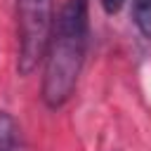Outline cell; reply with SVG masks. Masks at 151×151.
<instances>
[{
  "label": "cell",
  "instance_id": "obj_1",
  "mask_svg": "<svg viewBox=\"0 0 151 151\" xmlns=\"http://www.w3.org/2000/svg\"><path fill=\"white\" fill-rule=\"evenodd\" d=\"M87 52V0H68L57 21L45 52L42 101L50 109L64 106L78 83Z\"/></svg>",
  "mask_w": 151,
  "mask_h": 151
},
{
  "label": "cell",
  "instance_id": "obj_2",
  "mask_svg": "<svg viewBox=\"0 0 151 151\" xmlns=\"http://www.w3.org/2000/svg\"><path fill=\"white\" fill-rule=\"evenodd\" d=\"M52 0H17V31L19 57L17 71L28 76L45 59L52 35Z\"/></svg>",
  "mask_w": 151,
  "mask_h": 151
},
{
  "label": "cell",
  "instance_id": "obj_3",
  "mask_svg": "<svg viewBox=\"0 0 151 151\" xmlns=\"http://www.w3.org/2000/svg\"><path fill=\"white\" fill-rule=\"evenodd\" d=\"M0 151H26L19 123L7 111H0Z\"/></svg>",
  "mask_w": 151,
  "mask_h": 151
},
{
  "label": "cell",
  "instance_id": "obj_4",
  "mask_svg": "<svg viewBox=\"0 0 151 151\" xmlns=\"http://www.w3.org/2000/svg\"><path fill=\"white\" fill-rule=\"evenodd\" d=\"M132 19L137 28L151 40V0H132Z\"/></svg>",
  "mask_w": 151,
  "mask_h": 151
},
{
  "label": "cell",
  "instance_id": "obj_5",
  "mask_svg": "<svg viewBox=\"0 0 151 151\" xmlns=\"http://www.w3.org/2000/svg\"><path fill=\"white\" fill-rule=\"evenodd\" d=\"M99 2H101V7H104L106 14H116V12H120V7L125 5V0H99Z\"/></svg>",
  "mask_w": 151,
  "mask_h": 151
}]
</instances>
